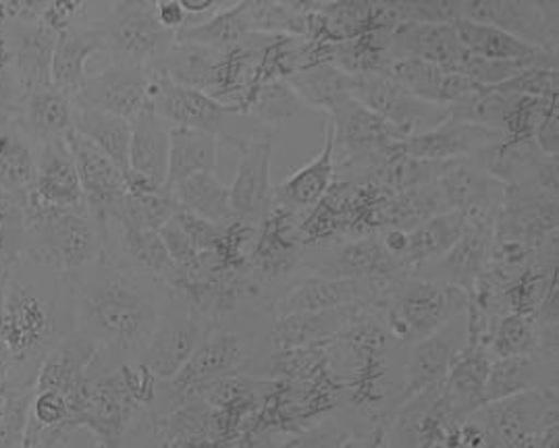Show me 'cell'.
I'll return each mask as SVG.
<instances>
[{
	"instance_id": "17",
	"label": "cell",
	"mask_w": 559,
	"mask_h": 448,
	"mask_svg": "<svg viewBox=\"0 0 559 448\" xmlns=\"http://www.w3.org/2000/svg\"><path fill=\"white\" fill-rule=\"evenodd\" d=\"M326 119L333 125L335 165L385 152L406 140L400 129L352 96L333 108Z\"/></svg>"
},
{
	"instance_id": "38",
	"label": "cell",
	"mask_w": 559,
	"mask_h": 448,
	"mask_svg": "<svg viewBox=\"0 0 559 448\" xmlns=\"http://www.w3.org/2000/svg\"><path fill=\"white\" fill-rule=\"evenodd\" d=\"M71 128L84 135L105 156H108L121 172L130 174L131 123L115 114H107L94 108H73Z\"/></svg>"
},
{
	"instance_id": "40",
	"label": "cell",
	"mask_w": 559,
	"mask_h": 448,
	"mask_svg": "<svg viewBox=\"0 0 559 448\" xmlns=\"http://www.w3.org/2000/svg\"><path fill=\"white\" fill-rule=\"evenodd\" d=\"M218 140L198 129L171 128L167 190L198 172H216Z\"/></svg>"
},
{
	"instance_id": "19",
	"label": "cell",
	"mask_w": 559,
	"mask_h": 448,
	"mask_svg": "<svg viewBox=\"0 0 559 448\" xmlns=\"http://www.w3.org/2000/svg\"><path fill=\"white\" fill-rule=\"evenodd\" d=\"M148 71L112 63L94 75H87L73 105L115 114L131 123L140 114V110L148 105Z\"/></svg>"
},
{
	"instance_id": "14",
	"label": "cell",
	"mask_w": 559,
	"mask_h": 448,
	"mask_svg": "<svg viewBox=\"0 0 559 448\" xmlns=\"http://www.w3.org/2000/svg\"><path fill=\"white\" fill-rule=\"evenodd\" d=\"M468 312V310H466ZM460 314L429 337L412 342L404 358V386L397 409L430 386L441 385L468 344V314Z\"/></svg>"
},
{
	"instance_id": "3",
	"label": "cell",
	"mask_w": 559,
	"mask_h": 448,
	"mask_svg": "<svg viewBox=\"0 0 559 448\" xmlns=\"http://www.w3.org/2000/svg\"><path fill=\"white\" fill-rule=\"evenodd\" d=\"M20 202L25 220L22 257L73 277L103 254V233L90 214L46 206L32 193L23 195Z\"/></svg>"
},
{
	"instance_id": "20",
	"label": "cell",
	"mask_w": 559,
	"mask_h": 448,
	"mask_svg": "<svg viewBox=\"0 0 559 448\" xmlns=\"http://www.w3.org/2000/svg\"><path fill=\"white\" fill-rule=\"evenodd\" d=\"M506 135L493 129L480 128L460 119L448 117L443 123L427 133L414 135L397 144L400 152L412 158L448 162L473 158L480 149L489 148Z\"/></svg>"
},
{
	"instance_id": "11",
	"label": "cell",
	"mask_w": 559,
	"mask_h": 448,
	"mask_svg": "<svg viewBox=\"0 0 559 448\" xmlns=\"http://www.w3.org/2000/svg\"><path fill=\"white\" fill-rule=\"evenodd\" d=\"M349 96L400 129L406 140L427 133L450 117L448 108L412 96L385 73L352 75Z\"/></svg>"
},
{
	"instance_id": "8",
	"label": "cell",
	"mask_w": 559,
	"mask_h": 448,
	"mask_svg": "<svg viewBox=\"0 0 559 448\" xmlns=\"http://www.w3.org/2000/svg\"><path fill=\"white\" fill-rule=\"evenodd\" d=\"M211 332V322L195 312L188 299L167 287L151 341L135 362L144 365L156 380H169Z\"/></svg>"
},
{
	"instance_id": "18",
	"label": "cell",
	"mask_w": 559,
	"mask_h": 448,
	"mask_svg": "<svg viewBox=\"0 0 559 448\" xmlns=\"http://www.w3.org/2000/svg\"><path fill=\"white\" fill-rule=\"evenodd\" d=\"M66 140L78 167L87 214L103 233L115 204L128 192V179L108 156L75 129L67 131Z\"/></svg>"
},
{
	"instance_id": "12",
	"label": "cell",
	"mask_w": 559,
	"mask_h": 448,
	"mask_svg": "<svg viewBox=\"0 0 559 448\" xmlns=\"http://www.w3.org/2000/svg\"><path fill=\"white\" fill-rule=\"evenodd\" d=\"M559 4L554 2H460V20L487 23L540 50L558 52Z\"/></svg>"
},
{
	"instance_id": "22",
	"label": "cell",
	"mask_w": 559,
	"mask_h": 448,
	"mask_svg": "<svg viewBox=\"0 0 559 448\" xmlns=\"http://www.w3.org/2000/svg\"><path fill=\"white\" fill-rule=\"evenodd\" d=\"M466 55L452 23H400L389 34V63L397 59H420L457 73Z\"/></svg>"
},
{
	"instance_id": "47",
	"label": "cell",
	"mask_w": 559,
	"mask_h": 448,
	"mask_svg": "<svg viewBox=\"0 0 559 448\" xmlns=\"http://www.w3.org/2000/svg\"><path fill=\"white\" fill-rule=\"evenodd\" d=\"M495 89L528 98H558V69L528 66L506 84L495 86Z\"/></svg>"
},
{
	"instance_id": "49",
	"label": "cell",
	"mask_w": 559,
	"mask_h": 448,
	"mask_svg": "<svg viewBox=\"0 0 559 448\" xmlns=\"http://www.w3.org/2000/svg\"><path fill=\"white\" fill-rule=\"evenodd\" d=\"M154 13H156V20L160 22V25L167 27L173 34H177L179 29H183L188 25V15L179 0L154 2Z\"/></svg>"
},
{
	"instance_id": "48",
	"label": "cell",
	"mask_w": 559,
	"mask_h": 448,
	"mask_svg": "<svg viewBox=\"0 0 559 448\" xmlns=\"http://www.w3.org/2000/svg\"><path fill=\"white\" fill-rule=\"evenodd\" d=\"M535 142H537L540 152H545L547 156H558L559 154V105L549 110V114L543 119V123L538 125L535 133Z\"/></svg>"
},
{
	"instance_id": "2",
	"label": "cell",
	"mask_w": 559,
	"mask_h": 448,
	"mask_svg": "<svg viewBox=\"0 0 559 448\" xmlns=\"http://www.w3.org/2000/svg\"><path fill=\"white\" fill-rule=\"evenodd\" d=\"M75 330L69 277L20 257L0 275V349L4 372L34 390L44 358Z\"/></svg>"
},
{
	"instance_id": "42",
	"label": "cell",
	"mask_w": 559,
	"mask_h": 448,
	"mask_svg": "<svg viewBox=\"0 0 559 448\" xmlns=\"http://www.w3.org/2000/svg\"><path fill=\"white\" fill-rule=\"evenodd\" d=\"M179 210L177 202L167 190H138L128 187L115 204L110 218L128 229L158 231Z\"/></svg>"
},
{
	"instance_id": "34",
	"label": "cell",
	"mask_w": 559,
	"mask_h": 448,
	"mask_svg": "<svg viewBox=\"0 0 559 448\" xmlns=\"http://www.w3.org/2000/svg\"><path fill=\"white\" fill-rule=\"evenodd\" d=\"M73 108L69 96L48 84L23 94L13 121L32 142L43 146L50 140L66 137L73 121Z\"/></svg>"
},
{
	"instance_id": "1",
	"label": "cell",
	"mask_w": 559,
	"mask_h": 448,
	"mask_svg": "<svg viewBox=\"0 0 559 448\" xmlns=\"http://www.w3.org/2000/svg\"><path fill=\"white\" fill-rule=\"evenodd\" d=\"M69 282L75 330L98 347L87 374L135 362L156 328L167 284L133 275L105 252Z\"/></svg>"
},
{
	"instance_id": "30",
	"label": "cell",
	"mask_w": 559,
	"mask_h": 448,
	"mask_svg": "<svg viewBox=\"0 0 559 448\" xmlns=\"http://www.w3.org/2000/svg\"><path fill=\"white\" fill-rule=\"evenodd\" d=\"M493 362V355L480 342H468L453 362L441 388L455 422H468L485 405V385Z\"/></svg>"
},
{
	"instance_id": "51",
	"label": "cell",
	"mask_w": 559,
	"mask_h": 448,
	"mask_svg": "<svg viewBox=\"0 0 559 448\" xmlns=\"http://www.w3.org/2000/svg\"><path fill=\"white\" fill-rule=\"evenodd\" d=\"M20 392H23V390H20L17 386L9 380L7 372H0V426H2V422H4V417H7V413H9V409H11L15 397H17Z\"/></svg>"
},
{
	"instance_id": "52",
	"label": "cell",
	"mask_w": 559,
	"mask_h": 448,
	"mask_svg": "<svg viewBox=\"0 0 559 448\" xmlns=\"http://www.w3.org/2000/svg\"><path fill=\"white\" fill-rule=\"evenodd\" d=\"M179 2L188 15V22H190V17H204L206 13H211V11L215 13L223 7L215 0H179Z\"/></svg>"
},
{
	"instance_id": "5",
	"label": "cell",
	"mask_w": 559,
	"mask_h": 448,
	"mask_svg": "<svg viewBox=\"0 0 559 448\" xmlns=\"http://www.w3.org/2000/svg\"><path fill=\"white\" fill-rule=\"evenodd\" d=\"M468 305L471 295L464 289L406 275L381 310L389 335L409 347L464 314Z\"/></svg>"
},
{
	"instance_id": "27",
	"label": "cell",
	"mask_w": 559,
	"mask_h": 448,
	"mask_svg": "<svg viewBox=\"0 0 559 448\" xmlns=\"http://www.w3.org/2000/svg\"><path fill=\"white\" fill-rule=\"evenodd\" d=\"M368 305L370 303H354V305L333 307L324 312L280 316L271 326V349L289 351V349L324 347L335 341Z\"/></svg>"
},
{
	"instance_id": "37",
	"label": "cell",
	"mask_w": 559,
	"mask_h": 448,
	"mask_svg": "<svg viewBox=\"0 0 559 448\" xmlns=\"http://www.w3.org/2000/svg\"><path fill=\"white\" fill-rule=\"evenodd\" d=\"M38 165V144L15 121L0 125V192L23 195L32 192Z\"/></svg>"
},
{
	"instance_id": "44",
	"label": "cell",
	"mask_w": 559,
	"mask_h": 448,
	"mask_svg": "<svg viewBox=\"0 0 559 448\" xmlns=\"http://www.w3.org/2000/svg\"><path fill=\"white\" fill-rule=\"evenodd\" d=\"M301 110L304 105L298 94L294 92V87L287 84V80L260 84L246 105V114L254 117L264 128L277 129V131L283 125V121L300 114Z\"/></svg>"
},
{
	"instance_id": "21",
	"label": "cell",
	"mask_w": 559,
	"mask_h": 448,
	"mask_svg": "<svg viewBox=\"0 0 559 448\" xmlns=\"http://www.w3.org/2000/svg\"><path fill=\"white\" fill-rule=\"evenodd\" d=\"M377 293L368 280L352 278L304 277L275 299L273 314L292 316L308 312H324L354 303H374Z\"/></svg>"
},
{
	"instance_id": "43",
	"label": "cell",
	"mask_w": 559,
	"mask_h": 448,
	"mask_svg": "<svg viewBox=\"0 0 559 448\" xmlns=\"http://www.w3.org/2000/svg\"><path fill=\"white\" fill-rule=\"evenodd\" d=\"M287 84L294 87L304 107L319 108L329 114L349 96L352 75L335 64H314L289 75Z\"/></svg>"
},
{
	"instance_id": "45",
	"label": "cell",
	"mask_w": 559,
	"mask_h": 448,
	"mask_svg": "<svg viewBox=\"0 0 559 448\" xmlns=\"http://www.w3.org/2000/svg\"><path fill=\"white\" fill-rule=\"evenodd\" d=\"M487 349L493 360L516 358V355H531L537 353V326L531 316L520 314H506L495 322L491 337L487 341Z\"/></svg>"
},
{
	"instance_id": "35",
	"label": "cell",
	"mask_w": 559,
	"mask_h": 448,
	"mask_svg": "<svg viewBox=\"0 0 559 448\" xmlns=\"http://www.w3.org/2000/svg\"><path fill=\"white\" fill-rule=\"evenodd\" d=\"M448 213H466L473 208H501L506 185L489 172L476 167L471 158L453 160L450 169L437 181Z\"/></svg>"
},
{
	"instance_id": "15",
	"label": "cell",
	"mask_w": 559,
	"mask_h": 448,
	"mask_svg": "<svg viewBox=\"0 0 559 448\" xmlns=\"http://www.w3.org/2000/svg\"><path fill=\"white\" fill-rule=\"evenodd\" d=\"M471 160L503 185L538 187L558 195V156L540 152L535 137H503L489 148L480 149Z\"/></svg>"
},
{
	"instance_id": "13",
	"label": "cell",
	"mask_w": 559,
	"mask_h": 448,
	"mask_svg": "<svg viewBox=\"0 0 559 448\" xmlns=\"http://www.w3.org/2000/svg\"><path fill=\"white\" fill-rule=\"evenodd\" d=\"M277 129H264L239 146V165L236 179L229 185L234 218L257 227L273 208V185H271V160Z\"/></svg>"
},
{
	"instance_id": "9",
	"label": "cell",
	"mask_w": 559,
	"mask_h": 448,
	"mask_svg": "<svg viewBox=\"0 0 559 448\" xmlns=\"http://www.w3.org/2000/svg\"><path fill=\"white\" fill-rule=\"evenodd\" d=\"M487 448L528 447L540 434L558 427V392L526 390L480 407L473 417Z\"/></svg>"
},
{
	"instance_id": "46",
	"label": "cell",
	"mask_w": 559,
	"mask_h": 448,
	"mask_svg": "<svg viewBox=\"0 0 559 448\" xmlns=\"http://www.w3.org/2000/svg\"><path fill=\"white\" fill-rule=\"evenodd\" d=\"M358 422L345 415H335L319 420L312 426L304 427L296 434H289L281 445L273 448H337L354 429H358Z\"/></svg>"
},
{
	"instance_id": "32",
	"label": "cell",
	"mask_w": 559,
	"mask_h": 448,
	"mask_svg": "<svg viewBox=\"0 0 559 448\" xmlns=\"http://www.w3.org/2000/svg\"><path fill=\"white\" fill-rule=\"evenodd\" d=\"M98 355L96 342L73 330L40 363L34 390H55L71 399L86 385L87 370Z\"/></svg>"
},
{
	"instance_id": "39",
	"label": "cell",
	"mask_w": 559,
	"mask_h": 448,
	"mask_svg": "<svg viewBox=\"0 0 559 448\" xmlns=\"http://www.w3.org/2000/svg\"><path fill=\"white\" fill-rule=\"evenodd\" d=\"M167 192L171 193L179 208L204 220H211L215 225H229L236 220L231 210L229 185H225L215 172L192 174L190 179L177 183Z\"/></svg>"
},
{
	"instance_id": "6",
	"label": "cell",
	"mask_w": 559,
	"mask_h": 448,
	"mask_svg": "<svg viewBox=\"0 0 559 448\" xmlns=\"http://www.w3.org/2000/svg\"><path fill=\"white\" fill-rule=\"evenodd\" d=\"M301 268L308 277L368 280L377 293L374 305H381L395 284L409 275L404 264L383 247L377 233L306 245Z\"/></svg>"
},
{
	"instance_id": "16",
	"label": "cell",
	"mask_w": 559,
	"mask_h": 448,
	"mask_svg": "<svg viewBox=\"0 0 559 448\" xmlns=\"http://www.w3.org/2000/svg\"><path fill=\"white\" fill-rule=\"evenodd\" d=\"M558 195L538 187L506 185L495 220V239L518 241L537 252L558 235Z\"/></svg>"
},
{
	"instance_id": "26",
	"label": "cell",
	"mask_w": 559,
	"mask_h": 448,
	"mask_svg": "<svg viewBox=\"0 0 559 448\" xmlns=\"http://www.w3.org/2000/svg\"><path fill=\"white\" fill-rule=\"evenodd\" d=\"M323 135V149L319 156L273 187V206L304 218L329 192L335 181V137L329 119H324Z\"/></svg>"
},
{
	"instance_id": "33",
	"label": "cell",
	"mask_w": 559,
	"mask_h": 448,
	"mask_svg": "<svg viewBox=\"0 0 559 448\" xmlns=\"http://www.w3.org/2000/svg\"><path fill=\"white\" fill-rule=\"evenodd\" d=\"M452 25L462 48L473 57L489 61H520L535 66L558 69V52L540 50L531 44L522 43L493 25L466 20H457Z\"/></svg>"
},
{
	"instance_id": "24",
	"label": "cell",
	"mask_w": 559,
	"mask_h": 448,
	"mask_svg": "<svg viewBox=\"0 0 559 448\" xmlns=\"http://www.w3.org/2000/svg\"><path fill=\"white\" fill-rule=\"evenodd\" d=\"M103 252L133 275L167 282L175 270L158 231L128 229L115 220H108L103 229Z\"/></svg>"
},
{
	"instance_id": "29",
	"label": "cell",
	"mask_w": 559,
	"mask_h": 448,
	"mask_svg": "<svg viewBox=\"0 0 559 448\" xmlns=\"http://www.w3.org/2000/svg\"><path fill=\"white\" fill-rule=\"evenodd\" d=\"M383 73L412 96L445 108L480 87L462 73L448 71L439 64L427 63L420 59L391 61Z\"/></svg>"
},
{
	"instance_id": "41",
	"label": "cell",
	"mask_w": 559,
	"mask_h": 448,
	"mask_svg": "<svg viewBox=\"0 0 559 448\" xmlns=\"http://www.w3.org/2000/svg\"><path fill=\"white\" fill-rule=\"evenodd\" d=\"M246 20V2L223 4L209 20L186 25L175 34L177 43L198 44L213 50H227L243 43L250 36Z\"/></svg>"
},
{
	"instance_id": "23",
	"label": "cell",
	"mask_w": 559,
	"mask_h": 448,
	"mask_svg": "<svg viewBox=\"0 0 559 448\" xmlns=\"http://www.w3.org/2000/svg\"><path fill=\"white\" fill-rule=\"evenodd\" d=\"M32 195L52 208L87 213L80 174L66 137L38 146V165Z\"/></svg>"
},
{
	"instance_id": "7",
	"label": "cell",
	"mask_w": 559,
	"mask_h": 448,
	"mask_svg": "<svg viewBox=\"0 0 559 448\" xmlns=\"http://www.w3.org/2000/svg\"><path fill=\"white\" fill-rule=\"evenodd\" d=\"M90 22L103 32L112 63L151 73L175 46V34L156 20L151 2L105 4Z\"/></svg>"
},
{
	"instance_id": "28",
	"label": "cell",
	"mask_w": 559,
	"mask_h": 448,
	"mask_svg": "<svg viewBox=\"0 0 559 448\" xmlns=\"http://www.w3.org/2000/svg\"><path fill=\"white\" fill-rule=\"evenodd\" d=\"M171 125L156 114L151 102L131 121L130 174L156 187L167 185ZM167 190V187H165Z\"/></svg>"
},
{
	"instance_id": "31",
	"label": "cell",
	"mask_w": 559,
	"mask_h": 448,
	"mask_svg": "<svg viewBox=\"0 0 559 448\" xmlns=\"http://www.w3.org/2000/svg\"><path fill=\"white\" fill-rule=\"evenodd\" d=\"M526 390L558 392V360L543 353L495 360L485 385V405Z\"/></svg>"
},
{
	"instance_id": "36",
	"label": "cell",
	"mask_w": 559,
	"mask_h": 448,
	"mask_svg": "<svg viewBox=\"0 0 559 448\" xmlns=\"http://www.w3.org/2000/svg\"><path fill=\"white\" fill-rule=\"evenodd\" d=\"M466 231V214H437L406 233V250L400 257L409 275L450 252Z\"/></svg>"
},
{
	"instance_id": "25",
	"label": "cell",
	"mask_w": 559,
	"mask_h": 448,
	"mask_svg": "<svg viewBox=\"0 0 559 448\" xmlns=\"http://www.w3.org/2000/svg\"><path fill=\"white\" fill-rule=\"evenodd\" d=\"M98 52H107V43L103 32L86 20L84 9L82 17L71 23L57 38L50 63V84L75 100L86 82L87 61Z\"/></svg>"
},
{
	"instance_id": "50",
	"label": "cell",
	"mask_w": 559,
	"mask_h": 448,
	"mask_svg": "<svg viewBox=\"0 0 559 448\" xmlns=\"http://www.w3.org/2000/svg\"><path fill=\"white\" fill-rule=\"evenodd\" d=\"M385 429L388 427L381 426V424L370 427H358L337 448H383Z\"/></svg>"
},
{
	"instance_id": "10",
	"label": "cell",
	"mask_w": 559,
	"mask_h": 448,
	"mask_svg": "<svg viewBox=\"0 0 559 448\" xmlns=\"http://www.w3.org/2000/svg\"><path fill=\"white\" fill-rule=\"evenodd\" d=\"M497 213L499 208L493 206L466 210V231L455 241L452 250L437 257L435 262L425 264L423 268L414 270L412 275L464 289L471 295L476 280L480 278L489 262Z\"/></svg>"
},
{
	"instance_id": "4",
	"label": "cell",
	"mask_w": 559,
	"mask_h": 448,
	"mask_svg": "<svg viewBox=\"0 0 559 448\" xmlns=\"http://www.w3.org/2000/svg\"><path fill=\"white\" fill-rule=\"evenodd\" d=\"M148 102L171 128L198 129L211 133L234 148H239L260 131L271 129L264 128L254 117L241 112L239 108L221 105L213 96L194 87L179 86L160 73H151Z\"/></svg>"
}]
</instances>
